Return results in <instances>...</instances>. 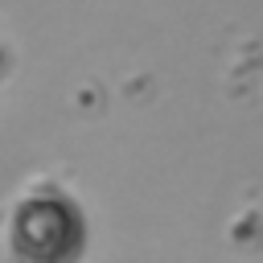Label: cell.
Masks as SVG:
<instances>
[{
    "mask_svg": "<svg viewBox=\"0 0 263 263\" xmlns=\"http://www.w3.org/2000/svg\"><path fill=\"white\" fill-rule=\"evenodd\" d=\"M25 226L41 230L37 238H33V234H29V238H16V247H21L29 259H49V263H58V259L70 255L66 238H53V234L66 230V214H62L58 205H33V210L25 214Z\"/></svg>",
    "mask_w": 263,
    "mask_h": 263,
    "instance_id": "cell-1",
    "label": "cell"
}]
</instances>
